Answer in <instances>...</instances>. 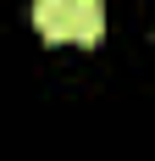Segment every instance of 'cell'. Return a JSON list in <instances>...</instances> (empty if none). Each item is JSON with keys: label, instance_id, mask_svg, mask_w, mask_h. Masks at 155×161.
Listing matches in <instances>:
<instances>
[{"label": "cell", "instance_id": "1", "mask_svg": "<svg viewBox=\"0 0 155 161\" xmlns=\"http://www.w3.org/2000/svg\"><path fill=\"white\" fill-rule=\"evenodd\" d=\"M28 22L39 28L45 45H67V39H72V0H33Z\"/></svg>", "mask_w": 155, "mask_h": 161}, {"label": "cell", "instance_id": "2", "mask_svg": "<svg viewBox=\"0 0 155 161\" xmlns=\"http://www.w3.org/2000/svg\"><path fill=\"white\" fill-rule=\"evenodd\" d=\"M100 33H105V0H72V39L100 45Z\"/></svg>", "mask_w": 155, "mask_h": 161}]
</instances>
